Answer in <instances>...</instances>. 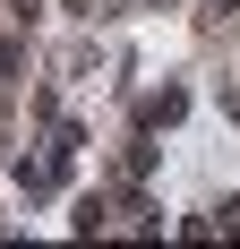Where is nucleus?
<instances>
[{"label":"nucleus","mask_w":240,"mask_h":249,"mask_svg":"<svg viewBox=\"0 0 240 249\" xmlns=\"http://www.w3.org/2000/svg\"><path fill=\"white\" fill-rule=\"evenodd\" d=\"M180 112H189V95H180V86H163V95H146V103H137V121H146V129L180 121Z\"/></svg>","instance_id":"f257e3e1"},{"label":"nucleus","mask_w":240,"mask_h":249,"mask_svg":"<svg viewBox=\"0 0 240 249\" xmlns=\"http://www.w3.org/2000/svg\"><path fill=\"white\" fill-rule=\"evenodd\" d=\"M17 86V43H0V95Z\"/></svg>","instance_id":"f03ea898"},{"label":"nucleus","mask_w":240,"mask_h":249,"mask_svg":"<svg viewBox=\"0 0 240 249\" xmlns=\"http://www.w3.org/2000/svg\"><path fill=\"white\" fill-rule=\"evenodd\" d=\"M9 18H17V26H34V18H43V0H9Z\"/></svg>","instance_id":"7ed1b4c3"}]
</instances>
